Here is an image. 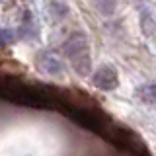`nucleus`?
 <instances>
[{"label":"nucleus","instance_id":"nucleus-1","mask_svg":"<svg viewBox=\"0 0 156 156\" xmlns=\"http://www.w3.org/2000/svg\"><path fill=\"white\" fill-rule=\"evenodd\" d=\"M62 55L70 61V65L80 76H88L92 72L90 45L82 31H74L66 37V41L62 43Z\"/></svg>","mask_w":156,"mask_h":156},{"label":"nucleus","instance_id":"nucleus-2","mask_svg":"<svg viewBox=\"0 0 156 156\" xmlns=\"http://www.w3.org/2000/svg\"><path fill=\"white\" fill-rule=\"evenodd\" d=\"M35 65L41 72H45L49 76H57V78H62L66 72V66L62 62V58L55 55L53 51H41L35 58Z\"/></svg>","mask_w":156,"mask_h":156},{"label":"nucleus","instance_id":"nucleus-3","mask_svg":"<svg viewBox=\"0 0 156 156\" xmlns=\"http://www.w3.org/2000/svg\"><path fill=\"white\" fill-rule=\"evenodd\" d=\"M92 82L96 84V88L104 92H111L119 86V76H117V70L109 65H104L100 66L98 70L92 74Z\"/></svg>","mask_w":156,"mask_h":156},{"label":"nucleus","instance_id":"nucleus-4","mask_svg":"<svg viewBox=\"0 0 156 156\" xmlns=\"http://www.w3.org/2000/svg\"><path fill=\"white\" fill-rule=\"evenodd\" d=\"M14 39H16V31H14V29L0 27V49H4V47L12 45Z\"/></svg>","mask_w":156,"mask_h":156},{"label":"nucleus","instance_id":"nucleus-5","mask_svg":"<svg viewBox=\"0 0 156 156\" xmlns=\"http://www.w3.org/2000/svg\"><path fill=\"white\" fill-rule=\"evenodd\" d=\"M96 6L104 14H113L115 10V0H96Z\"/></svg>","mask_w":156,"mask_h":156}]
</instances>
